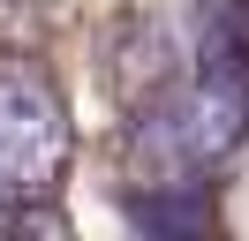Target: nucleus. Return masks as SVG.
Segmentation results:
<instances>
[{"label":"nucleus","instance_id":"nucleus-1","mask_svg":"<svg viewBox=\"0 0 249 241\" xmlns=\"http://www.w3.org/2000/svg\"><path fill=\"white\" fill-rule=\"evenodd\" d=\"M249 136V90L196 75V83H166L128 128V158L151 181H196L212 166H227Z\"/></svg>","mask_w":249,"mask_h":241},{"label":"nucleus","instance_id":"nucleus-2","mask_svg":"<svg viewBox=\"0 0 249 241\" xmlns=\"http://www.w3.org/2000/svg\"><path fill=\"white\" fill-rule=\"evenodd\" d=\"M68 166V113L38 75L0 68V226H16L23 204L53 196Z\"/></svg>","mask_w":249,"mask_h":241},{"label":"nucleus","instance_id":"nucleus-3","mask_svg":"<svg viewBox=\"0 0 249 241\" xmlns=\"http://www.w3.org/2000/svg\"><path fill=\"white\" fill-rule=\"evenodd\" d=\"M121 219L136 234H204L212 226V204L196 196V181H151V189L121 196Z\"/></svg>","mask_w":249,"mask_h":241},{"label":"nucleus","instance_id":"nucleus-4","mask_svg":"<svg viewBox=\"0 0 249 241\" xmlns=\"http://www.w3.org/2000/svg\"><path fill=\"white\" fill-rule=\"evenodd\" d=\"M204 75H219V83H242L249 90V0H219L212 15H204Z\"/></svg>","mask_w":249,"mask_h":241}]
</instances>
